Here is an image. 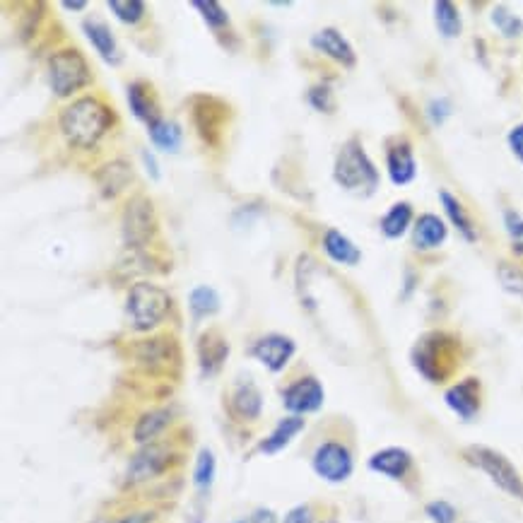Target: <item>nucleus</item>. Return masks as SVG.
Returning a JSON list of instances; mask_svg holds the SVG:
<instances>
[{"mask_svg": "<svg viewBox=\"0 0 523 523\" xmlns=\"http://www.w3.org/2000/svg\"><path fill=\"white\" fill-rule=\"evenodd\" d=\"M111 123H114V114H111L107 104L94 97L75 99L58 116L61 133L66 135L73 148L80 150L94 148L109 133Z\"/></svg>", "mask_w": 523, "mask_h": 523, "instance_id": "obj_1", "label": "nucleus"}, {"mask_svg": "<svg viewBox=\"0 0 523 523\" xmlns=\"http://www.w3.org/2000/svg\"><path fill=\"white\" fill-rule=\"evenodd\" d=\"M415 372L430 384H444L458 369L461 360V343L454 336L442 331L425 333L410 352Z\"/></svg>", "mask_w": 523, "mask_h": 523, "instance_id": "obj_2", "label": "nucleus"}, {"mask_svg": "<svg viewBox=\"0 0 523 523\" xmlns=\"http://www.w3.org/2000/svg\"><path fill=\"white\" fill-rule=\"evenodd\" d=\"M333 179L343 191L360 198H369L379 188V172L364 152L360 140L352 138L340 148L336 164H333Z\"/></svg>", "mask_w": 523, "mask_h": 523, "instance_id": "obj_3", "label": "nucleus"}, {"mask_svg": "<svg viewBox=\"0 0 523 523\" xmlns=\"http://www.w3.org/2000/svg\"><path fill=\"white\" fill-rule=\"evenodd\" d=\"M169 309H172V297L160 285L135 282L131 290H128L126 316L131 321L133 331L148 333L152 328H157L167 319Z\"/></svg>", "mask_w": 523, "mask_h": 523, "instance_id": "obj_4", "label": "nucleus"}, {"mask_svg": "<svg viewBox=\"0 0 523 523\" xmlns=\"http://www.w3.org/2000/svg\"><path fill=\"white\" fill-rule=\"evenodd\" d=\"M463 458H466L470 466L483 470V473L499 487V490L507 492L509 497L521 499L523 502V480H521L519 470L514 468V463H511L507 456L499 454V451H495V449H490V446L473 444V446H468V449H463Z\"/></svg>", "mask_w": 523, "mask_h": 523, "instance_id": "obj_5", "label": "nucleus"}, {"mask_svg": "<svg viewBox=\"0 0 523 523\" xmlns=\"http://www.w3.org/2000/svg\"><path fill=\"white\" fill-rule=\"evenodd\" d=\"M90 63L78 49H61L49 58V82L56 97L68 99L90 85Z\"/></svg>", "mask_w": 523, "mask_h": 523, "instance_id": "obj_6", "label": "nucleus"}, {"mask_svg": "<svg viewBox=\"0 0 523 523\" xmlns=\"http://www.w3.org/2000/svg\"><path fill=\"white\" fill-rule=\"evenodd\" d=\"M311 468L326 483L340 485L350 478L355 470V461H352L350 449L340 442H323L319 449L314 451L311 458Z\"/></svg>", "mask_w": 523, "mask_h": 523, "instance_id": "obj_7", "label": "nucleus"}, {"mask_svg": "<svg viewBox=\"0 0 523 523\" xmlns=\"http://www.w3.org/2000/svg\"><path fill=\"white\" fill-rule=\"evenodd\" d=\"M157 220H155V210H152V203L148 198L138 196L128 203V208L123 210V242L126 246H145L155 237Z\"/></svg>", "mask_w": 523, "mask_h": 523, "instance_id": "obj_8", "label": "nucleus"}, {"mask_svg": "<svg viewBox=\"0 0 523 523\" xmlns=\"http://www.w3.org/2000/svg\"><path fill=\"white\" fill-rule=\"evenodd\" d=\"M172 463V451L162 444H148L131 458L126 470V485H140L164 473Z\"/></svg>", "mask_w": 523, "mask_h": 523, "instance_id": "obj_9", "label": "nucleus"}, {"mask_svg": "<svg viewBox=\"0 0 523 523\" xmlns=\"http://www.w3.org/2000/svg\"><path fill=\"white\" fill-rule=\"evenodd\" d=\"M297 345L295 340L282 336V333H270V336L258 338L254 345H251V357L263 364L268 372L278 374L287 367V362L295 357Z\"/></svg>", "mask_w": 523, "mask_h": 523, "instance_id": "obj_10", "label": "nucleus"}, {"mask_svg": "<svg viewBox=\"0 0 523 523\" xmlns=\"http://www.w3.org/2000/svg\"><path fill=\"white\" fill-rule=\"evenodd\" d=\"M225 116L227 107L225 102L215 97H205V94H198L193 97V123H196L198 135L205 140V143L215 145L220 140L222 126H225Z\"/></svg>", "mask_w": 523, "mask_h": 523, "instance_id": "obj_11", "label": "nucleus"}, {"mask_svg": "<svg viewBox=\"0 0 523 523\" xmlns=\"http://www.w3.org/2000/svg\"><path fill=\"white\" fill-rule=\"evenodd\" d=\"M323 398H326V391H323V384L314 376L297 379L295 384H290L282 391V403H285V408L292 415L316 413V410H321Z\"/></svg>", "mask_w": 523, "mask_h": 523, "instance_id": "obj_12", "label": "nucleus"}, {"mask_svg": "<svg viewBox=\"0 0 523 523\" xmlns=\"http://www.w3.org/2000/svg\"><path fill=\"white\" fill-rule=\"evenodd\" d=\"M135 360L148 372H169V367H179V348L172 338H150L135 348Z\"/></svg>", "mask_w": 523, "mask_h": 523, "instance_id": "obj_13", "label": "nucleus"}, {"mask_svg": "<svg viewBox=\"0 0 523 523\" xmlns=\"http://www.w3.org/2000/svg\"><path fill=\"white\" fill-rule=\"evenodd\" d=\"M444 401L463 422H470L480 413V381L475 376L458 381L444 393Z\"/></svg>", "mask_w": 523, "mask_h": 523, "instance_id": "obj_14", "label": "nucleus"}, {"mask_svg": "<svg viewBox=\"0 0 523 523\" xmlns=\"http://www.w3.org/2000/svg\"><path fill=\"white\" fill-rule=\"evenodd\" d=\"M311 46H314V49L319 51V54L333 58V61L340 63V66L355 68V63H357L355 49H352L350 41L345 39L336 27L319 29V32H316L314 37H311Z\"/></svg>", "mask_w": 523, "mask_h": 523, "instance_id": "obj_15", "label": "nucleus"}, {"mask_svg": "<svg viewBox=\"0 0 523 523\" xmlns=\"http://www.w3.org/2000/svg\"><path fill=\"white\" fill-rule=\"evenodd\" d=\"M369 470L374 473L384 475V478L391 480H403L405 475L413 470V456H410L408 449H401V446H389V449H381L369 458Z\"/></svg>", "mask_w": 523, "mask_h": 523, "instance_id": "obj_16", "label": "nucleus"}, {"mask_svg": "<svg viewBox=\"0 0 523 523\" xmlns=\"http://www.w3.org/2000/svg\"><path fill=\"white\" fill-rule=\"evenodd\" d=\"M386 167H389V176L396 186H408L417 176V164L413 148L408 140H396L386 152Z\"/></svg>", "mask_w": 523, "mask_h": 523, "instance_id": "obj_17", "label": "nucleus"}, {"mask_svg": "<svg viewBox=\"0 0 523 523\" xmlns=\"http://www.w3.org/2000/svg\"><path fill=\"white\" fill-rule=\"evenodd\" d=\"M229 357V343L217 331H205L198 340V362L203 376H215Z\"/></svg>", "mask_w": 523, "mask_h": 523, "instance_id": "obj_18", "label": "nucleus"}, {"mask_svg": "<svg viewBox=\"0 0 523 523\" xmlns=\"http://www.w3.org/2000/svg\"><path fill=\"white\" fill-rule=\"evenodd\" d=\"M304 425H307V422H304L302 415L282 417L278 425H275V430L270 432L261 444H258V451L266 456L280 454V451H285L287 446L295 442V437L299 432H304Z\"/></svg>", "mask_w": 523, "mask_h": 523, "instance_id": "obj_19", "label": "nucleus"}, {"mask_svg": "<svg viewBox=\"0 0 523 523\" xmlns=\"http://www.w3.org/2000/svg\"><path fill=\"white\" fill-rule=\"evenodd\" d=\"M82 29H85V37L90 39L94 51L102 56V61L109 63V66H119L123 56L119 44H116V37L111 34V29L99 20H85L82 22Z\"/></svg>", "mask_w": 523, "mask_h": 523, "instance_id": "obj_20", "label": "nucleus"}, {"mask_svg": "<svg viewBox=\"0 0 523 523\" xmlns=\"http://www.w3.org/2000/svg\"><path fill=\"white\" fill-rule=\"evenodd\" d=\"M446 234H449V229H446L442 217H437L432 213L420 215L415 222L413 244H415V249H420V251L437 249V246H442L446 242Z\"/></svg>", "mask_w": 523, "mask_h": 523, "instance_id": "obj_21", "label": "nucleus"}, {"mask_svg": "<svg viewBox=\"0 0 523 523\" xmlns=\"http://www.w3.org/2000/svg\"><path fill=\"white\" fill-rule=\"evenodd\" d=\"M126 99H128V109L133 111V116L138 121H143L145 126H152L162 119L160 111H157L155 99L150 97V87L145 82H131L126 90Z\"/></svg>", "mask_w": 523, "mask_h": 523, "instance_id": "obj_22", "label": "nucleus"}, {"mask_svg": "<svg viewBox=\"0 0 523 523\" xmlns=\"http://www.w3.org/2000/svg\"><path fill=\"white\" fill-rule=\"evenodd\" d=\"M323 251H326L331 261L340 263V266H357L362 261V251L340 229H326V234H323Z\"/></svg>", "mask_w": 523, "mask_h": 523, "instance_id": "obj_23", "label": "nucleus"}, {"mask_svg": "<svg viewBox=\"0 0 523 523\" xmlns=\"http://www.w3.org/2000/svg\"><path fill=\"white\" fill-rule=\"evenodd\" d=\"M131 179H133L131 164H126L121 160L104 164V167L97 172V184H99V191H102L104 198L119 196Z\"/></svg>", "mask_w": 523, "mask_h": 523, "instance_id": "obj_24", "label": "nucleus"}, {"mask_svg": "<svg viewBox=\"0 0 523 523\" xmlns=\"http://www.w3.org/2000/svg\"><path fill=\"white\" fill-rule=\"evenodd\" d=\"M172 422V410L169 408H160V410H150L135 422L133 427V439L140 446L152 444V439L160 437V434L167 430V425Z\"/></svg>", "mask_w": 523, "mask_h": 523, "instance_id": "obj_25", "label": "nucleus"}, {"mask_svg": "<svg viewBox=\"0 0 523 523\" xmlns=\"http://www.w3.org/2000/svg\"><path fill=\"white\" fill-rule=\"evenodd\" d=\"M263 410V396L261 391L256 389V384L246 381V384L239 386L232 396V413L242 420H256Z\"/></svg>", "mask_w": 523, "mask_h": 523, "instance_id": "obj_26", "label": "nucleus"}, {"mask_svg": "<svg viewBox=\"0 0 523 523\" xmlns=\"http://www.w3.org/2000/svg\"><path fill=\"white\" fill-rule=\"evenodd\" d=\"M148 133H150L152 145H155L157 150L169 152V155H176L181 148V140H184V131H181L179 123L167 121V119H160L157 123H152V126L148 128Z\"/></svg>", "mask_w": 523, "mask_h": 523, "instance_id": "obj_27", "label": "nucleus"}, {"mask_svg": "<svg viewBox=\"0 0 523 523\" xmlns=\"http://www.w3.org/2000/svg\"><path fill=\"white\" fill-rule=\"evenodd\" d=\"M439 201H442L446 215H449V220H451V225H454L458 232H461V237L466 239V242H475V239H478V232H475L473 220H470L466 210H463L461 201H458L456 196H451L449 191H439Z\"/></svg>", "mask_w": 523, "mask_h": 523, "instance_id": "obj_28", "label": "nucleus"}, {"mask_svg": "<svg viewBox=\"0 0 523 523\" xmlns=\"http://www.w3.org/2000/svg\"><path fill=\"white\" fill-rule=\"evenodd\" d=\"M188 309H191L193 319H205V316H213L220 311V295H217L215 287L210 285H198L193 287L191 295H188Z\"/></svg>", "mask_w": 523, "mask_h": 523, "instance_id": "obj_29", "label": "nucleus"}, {"mask_svg": "<svg viewBox=\"0 0 523 523\" xmlns=\"http://www.w3.org/2000/svg\"><path fill=\"white\" fill-rule=\"evenodd\" d=\"M410 222H413V208H410V203H396L384 215V220H381V232H384V237L398 239L408 232Z\"/></svg>", "mask_w": 523, "mask_h": 523, "instance_id": "obj_30", "label": "nucleus"}, {"mask_svg": "<svg viewBox=\"0 0 523 523\" xmlns=\"http://www.w3.org/2000/svg\"><path fill=\"white\" fill-rule=\"evenodd\" d=\"M434 22H437L439 34L446 39H454L461 34V13H458L456 5L449 3V0L434 3Z\"/></svg>", "mask_w": 523, "mask_h": 523, "instance_id": "obj_31", "label": "nucleus"}, {"mask_svg": "<svg viewBox=\"0 0 523 523\" xmlns=\"http://www.w3.org/2000/svg\"><path fill=\"white\" fill-rule=\"evenodd\" d=\"M215 473H217V461H215L213 451L210 449L198 451L196 468H193V485H196L201 492L210 490L215 483Z\"/></svg>", "mask_w": 523, "mask_h": 523, "instance_id": "obj_32", "label": "nucleus"}, {"mask_svg": "<svg viewBox=\"0 0 523 523\" xmlns=\"http://www.w3.org/2000/svg\"><path fill=\"white\" fill-rule=\"evenodd\" d=\"M107 8L123 25H138L148 13V5L143 0H109Z\"/></svg>", "mask_w": 523, "mask_h": 523, "instance_id": "obj_33", "label": "nucleus"}, {"mask_svg": "<svg viewBox=\"0 0 523 523\" xmlns=\"http://www.w3.org/2000/svg\"><path fill=\"white\" fill-rule=\"evenodd\" d=\"M193 8L201 13V17L205 20V25H208L210 29H227L229 27V15L227 10L222 8L217 0H193Z\"/></svg>", "mask_w": 523, "mask_h": 523, "instance_id": "obj_34", "label": "nucleus"}, {"mask_svg": "<svg viewBox=\"0 0 523 523\" xmlns=\"http://www.w3.org/2000/svg\"><path fill=\"white\" fill-rule=\"evenodd\" d=\"M492 22H495V27L507 39L521 37V34H523V20H521L519 15L509 13V10L504 8V5H497V8L492 10Z\"/></svg>", "mask_w": 523, "mask_h": 523, "instance_id": "obj_35", "label": "nucleus"}, {"mask_svg": "<svg viewBox=\"0 0 523 523\" xmlns=\"http://www.w3.org/2000/svg\"><path fill=\"white\" fill-rule=\"evenodd\" d=\"M425 514L432 523H456L458 511L454 504L444 502V499H434V502H430L425 507Z\"/></svg>", "mask_w": 523, "mask_h": 523, "instance_id": "obj_36", "label": "nucleus"}, {"mask_svg": "<svg viewBox=\"0 0 523 523\" xmlns=\"http://www.w3.org/2000/svg\"><path fill=\"white\" fill-rule=\"evenodd\" d=\"M504 227H507L516 254H523V217L516 210H504Z\"/></svg>", "mask_w": 523, "mask_h": 523, "instance_id": "obj_37", "label": "nucleus"}, {"mask_svg": "<svg viewBox=\"0 0 523 523\" xmlns=\"http://www.w3.org/2000/svg\"><path fill=\"white\" fill-rule=\"evenodd\" d=\"M499 282L502 287L511 295H523V273L516 266H509V263H502L499 266Z\"/></svg>", "mask_w": 523, "mask_h": 523, "instance_id": "obj_38", "label": "nucleus"}, {"mask_svg": "<svg viewBox=\"0 0 523 523\" xmlns=\"http://www.w3.org/2000/svg\"><path fill=\"white\" fill-rule=\"evenodd\" d=\"M309 104L314 107L316 111H323V114H331L333 111V90L328 85H316L311 87L309 94H307Z\"/></svg>", "mask_w": 523, "mask_h": 523, "instance_id": "obj_39", "label": "nucleus"}, {"mask_svg": "<svg viewBox=\"0 0 523 523\" xmlns=\"http://www.w3.org/2000/svg\"><path fill=\"white\" fill-rule=\"evenodd\" d=\"M282 523H314V511L309 504H299V507L287 511Z\"/></svg>", "mask_w": 523, "mask_h": 523, "instance_id": "obj_40", "label": "nucleus"}, {"mask_svg": "<svg viewBox=\"0 0 523 523\" xmlns=\"http://www.w3.org/2000/svg\"><path fill=\"white\" fill-rule=\"evenodd\" d=\"M430 119L434 126H442V123L446 121V116L451 114V104L446 102V99H434V102H430Z\"/></svg>", "mask_w": 523, "mask_h": 523, "instance_id": "obj_41", "label": "nucleus"}, {"mask_svg": "<svg viewBox=\"0 0 523 523\" xmlns=\"http://www.w3.org/2000/svg\"><path fill=\"white\" fill-rule=\"evenodd\" d=\"M509 148L516 155V160L523 164V123H519V126L509 133Z\"/></svg>", "mask_w": 523, "mask_h": 523, "instance_id": "obj_42", "label": "nucleus"}, {"mask_svg": "<svg viewBox=\"0 0 523 523\" xmlns=\"http://www.w3.org/2000/svg\"><path fill=\"white\" fill-rule=\"evenodd\" d=\"M157 519L155 511H135V514H126L121 519H114L109 523H152Z\"/></svg>", "mask_w": 523, "mask_h": 523, "instance_id": "obj_43", "label": "nucleus"}, {"mask_svg": "<svg viewBox=\"0 0 523 523\" xmlns=\"http://www.w3.org/2000/svg\"><path fill=\"white\" fill-rule=\"evenodd\" d=\"M140 157H143L145 172L150 174V179H152V181H160L162 172H160V164H157V160H155V155H152L150 150H143V152H140Z\"/></svg>", "mask_w": 523, "mask_h": 523, "instance_id": "obj_44", "label": "nucleus"}, {"mask_svg": "<svg viewBox=\"0 0 523 523\" xmlns=\"http://www.w3.org/2000/svg\"><path fill=\"white\" fill-rule=\"evenodd\" d=\"M251 523H278V516H275L273 509H256Z\"/></svg>", "mask_w": 523, "mask_h": 523, "instance_id": "obj_45", "label": "nucleus"}, {"mask_svg": "<svg viewBox=\"0 0 523 523\" xmlns=\"http://www.w3.org/2000/svg\"><path fill=\"white\" fill-rule=\"evenodd\" d=\"M63 10H73V13H82V10H87V3L85 0H63Z\"/></svg>", "mask_w": 523, "mask_h": 523, "instance_id": "obj_46", "label": "nucleus"}, {"mask_svg": "<svg viewBox=\"0 0 523 523\" xmlns=\"http://www.w3.org/2000/svg\"><path fill=\"white\" fill-rule=\"evenodd\" d=\"M270 5H275V8H290V0H282V3H280V0H275V3H270Z\"/></svg>", "mask_w": 523, "mask_h": 523, "instance_id": "obj_47", "label": "nucleus"}, {"mask_svg": "<svg viewBox=\"0 0 523 523\" xmlns=\"http://www.w3.org/2000/svg\"><path fill=\"white\" fill-rule=\"evenodd\" d=\"M234 523H251V521H244V519H242V521H234Z\"/></svg>", "mask_w": 523, "mask_h": 523, "instance_id": "obj_48", "label": "nucleus"}]
</instances>
